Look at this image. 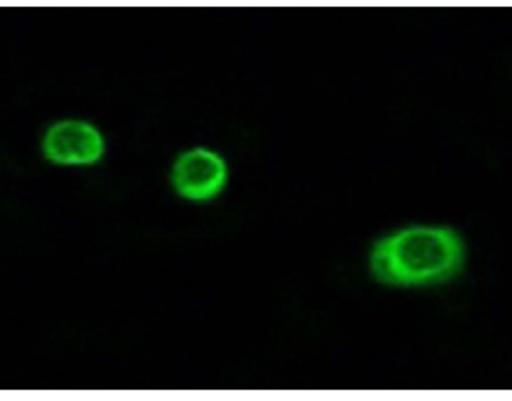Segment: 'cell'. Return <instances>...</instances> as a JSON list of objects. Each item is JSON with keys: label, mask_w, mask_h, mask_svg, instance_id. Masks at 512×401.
<instances>
[{"label": "cell", "mask_w": 512, "mask_h": 401, "mask_svg": "<svg viewBox=\"0 0 512 401\" xmlns=\"http://www.w3.org/2000/svg\"><path fill=\"white\" fill-rule=\"evenodd\" d=\"M466 266V241L446 226H412L379 239L370 272L390 288H426L452 281Z\"/></svg>", "instance_id": "1"}, {"label": "cell", "mask_w": 512, "mask_h": 401, "mask_svg": "<svg viewBox=\"0 0 512 401\" xmlns=\"http://www.w3.org/2000/svg\"><path fill=\"white\" fill-rule=\"evenodd\" d=\"M170 181L174 192L187 201H212L228 185V163L208 148L187 150L176 156Z\"/></svg>", "instance_id": "2"}, {"label": "cell", "mask_w": 512, "mask_h": 401, "mask_svg": "<svg viewBox=\"0 0 512 401\" xmlns=\"http://www.w3.org/2000/svg\"><path fill=\"white\" fill-rule=\"evenodd\" d=\"M41 148L54 165H94L103 159L105 139L87 121H58L45 132Z\"/></svg>", "instance_id": "3"}]
</instances>
